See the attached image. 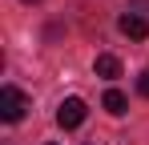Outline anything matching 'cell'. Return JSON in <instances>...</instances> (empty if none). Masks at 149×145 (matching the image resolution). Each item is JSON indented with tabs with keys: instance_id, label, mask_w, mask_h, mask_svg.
<instances>
[{
	"instance_id": "1",
	"label": "cell",
	"mask_w": 149,
	"mask_h": 145,
	"mask_svg": "<svg viewBox=\"0 0 149 145\" xmlns=\"http://www.w3.org/2000/svg\"><path fill=\"white\" fill-rule=\"evenodd\" d=\"M24 109H28V97L20 93L16 85H4V89H0V117L4 121H20Z\"/></svg>"
},
{
	"instance_id": "2",
	"label": "cell",
	"mask_w": 149,
	"mask_h": 145,
	"mask_svg": "<svg viewBox=\"0 0 149 145\" xmlns=\"http://www.w3.org/2000/svg\"><path fill=\"white\" fill-rule=\"evenodd\" d=\"M85 113H89V109H85L81 97H65V101L56 105V125H61V129H77V125L85 121Z\"/></svg>"
},
{
	"instance_id": "3",
	"label": "cell",
	"mask_w": 149,
	"mask_h": 145,
	"mask_svg": "<svg viewBox=\"0 0 149 145\" xmlns=\"http://www.w3.org/2000/svg\"><path fill=\"white\" fill-rule=\"evenodd\" d=\"M117 28H121L129 40H149V16H137V12H125L121 20H117Z\"/></svg>"
},
{
	"instance_id": "4",
	"label": "cell",
	"mask_w": 149,
	"mask_h": 145,
	"mask_svg": "<svg viewBox=\"0 0 149 145\" xmlns=\"http://www.w3.org/2000/svg\"><path fill=\"white\" fill-rule=\"evenodd\" d=\"M93 72L105 77V81H117V77H121V61H117L113 52H101L97 61H93Z\"/></svg>"
},
{
	"instance_id": "5",
	"label": "cell",
	"mask_w": 149,
	"mask_h": 145,
	"mask_svg": "<svg viewBox=\"0 0 149 145\" xmlns=\"http://www.w3.org/2000/svg\"><path fill=\"white\" fill-rule=\"evenodd\" d=\"M101 105H105V113H113V117H121L125 109H129V97H125L121 89H109V93L101 97Z\"/></svg>"
},
{
	"instance_id": "6",
	"label": "cell",
	"mask_w": 149,
	"mask_h": 145,
	"mask_svg": "<svg viewBox=\"0 0 149 145\" xmlns=\"http://www.w3.org/2000/svg\"><path fill=\"white\" fill-rule=\"evenodd\" d=\"M137 93H141V97H149V69L137 77Z\"/></svg>"
},
{
	"instance_id": "7",
	"label": "cell",
	"mask_w": 149,
	"mask_h": 145,
	"mask_svg": "<svg viewBox=\"0 0 149 145\" xmlns=\"http://www.w3.org/2000/svg\"><path fill=\"white\" fill-rule=\"evenodd\" d=\"M24 4H36V0H24Z\"/></svg>"
}]
</instances>
